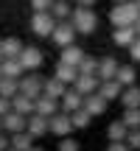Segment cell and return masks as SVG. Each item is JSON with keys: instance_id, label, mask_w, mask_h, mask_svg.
Instances as JSON below:
<instances>
[{"instance_id": "cell-35", "label": "cell", "mask_w": 140, "mask_h": 151, "mask_svg": "<svg viewBox=\"0 0 140 151\" xmlns=\"http://www.w3.org/2000/svg\"><path fill=\"white\" fill-rule=\"evenodd\" d=\"M129 56H132V62H140V37L129 45Z\"/></svg>"}, {"instance_id": "cell-31", "label": "cell", "mask_w": 140, "mask_h": 151, "mask_svg": "<svg viewBox=\"0 0 140 151\" xmlns=\"http://www.w3.org/2000/svg\"><path fill=\"white\" fill-rule=\"evenodd\" d=\"M79 73H95L98 76V62L92 59V56H84L81 65H79Z\"/></svg>"}, {"instance_id": "cell-41", "label": "cell", "mask_w": 140, "mask_h": 151, "mask_svg": "<svg viewBox=\"0 0 140 151\" xmlns=\"http://www.w3.org/2000/svg\"><path fill=\"white\" fill-rule=\"evenodd\" d=\"M6 59V53H3V39H0V62Z\"/></svg>"}, {"instance_id": "cell-43", "label": "cell", "mask_w": 140, "mask_h": 151, "mask_svg": "<svg viewBox=\"0 0 140 151\" xmlns=\"http://www.w3.org/2000/svg\"><path fill=\"white\" fill-rule=\"evenodd\" d=\"M28 151H42V148H39V146H34V148H28Z\"/></svg>"}, {"instance_id": "cell-8", "label": "cell", "mask_w": 140, "mask_h": 151, "mask_svg": "<svg viewBox=\"0 0 140 151\" xmlns=\"http://www.w3.org/2000/svg\"><path fill=\"white\" fill-rule=\"evenodd\" d=\"M73 87L81 95H92V92H98V87H101V78H98L95 73H79V78H76Z\"/></svg>"}, {"instance_id": "cell-27", "label": "cell", "mask_w": 140, "mask_h": 151, "mask_svg": "<svg viewBox=\"0 0 140 151\" xmlns=\"http://www.w3.org/2000/svg\"><path fill=\"white\" fill-rule=\"evenodd\" d=\"M115 78L121 81L123 87H132V84H137V73H135V65H121V70Z\"/></svg>"}, {"instance_id": "cell-12", "label": "cell", "mask_w": 140, "mask_h": 151, "mask_svg": "<svg viewBox=\"0 0 140 151\" xmlns=\"http://www.w3.org/2000/svg\"><path fill=\"white\" fill-rule=\"evenodd\" d=\"M59 109H62V101H59V98H51V95H45V92L37 98V112L45 115V118H53Z\"/></svg>"}, {"instance_id": "cell-26", "label": "cell", "mask_w": 140, "mask_h": 151, "mask_svg": "<svg viewBox=\"0 0 140 151\" xmlns=\"http://www.w3.org/2000/svg\"><path fill=\"white\" fill-rule=\"evenodd\" d=\"M22 48H25V45H22L17 37H9V39H3V53H6V59H17V56L22 53Z\"/></svg>"}, {"instance_id": "cell-19", "label": "cell", "mask_w": 140, "mask_h": 151, "mask_svg": "<svg viewBox=\"0 0 140 151\" xmlns=\"http://www.w3.org/2000/svg\"><path fill=\"white\" fill-rule=\"evenodd\" d=\"M129 126L123 123V118L121 120H112V123H109V129H107V137H109V143H118V140H126V137H129Z\"/></svg>"}, {"instance_id": "cell-24", "label": "cell", "mask_w": 140, "mask_h": 151, "mask_svg": "<svg viewBox=\"0 0 140 151\" xmlns=\"http://www.w3.org/2000/svg\"><path fill=\"white\" fill-rule=\"evenodd\" d=\"M3 76H11V78H22L25 76V65L17 59H3Z\"/></svg>"}, {"instance_id": "cell-13", "label": "cell", "mask_w": 140, "mask_h": 151, "mask_svg": "<svg viewBox=\"0 0 140 151\" xmlns=\"http://www.w3.org/2000/svg\"><path fill=\"white\" fill-rule=\"evenodd\" d=\"M135 39H137L135 25H121V28H115V34H112V42L118 45V48H129Z\"/></svg>"}, {"instance_id": "cell-46", "label": "cell", "mask_w": 140, "mask_h": 151, "mask_svg": "<svg viewBox=\"0 0 140 151\" xmlns=\"http://www.w3.org/2000/svg\"><path fill=\"white\" fill-rule=\"evenodd\" d=\"M6 151H17V148H11V146H9V148H6Z\"/></svg>"}, {"instance_id": "cell-42", "label": "cell", "mask_w": 140, "mask_h": 151, "mask_svg": "<svg viewBox=\"0 0 140 151\" xmlns=\"http://www.w3.org/2000/svg\"><path fill=\"white\" fill-rule=\"evenodd\" d=\"M0 132H6V123H3V115H0Z\"/></svg>"}, {"instance_id": "cell-17", "label": "cell", "mask_w": 140, "mask_h": 151, "mask_svg": "<svg viewBox=\"0 0 140 151\" xmlns=\"http://www.w3.org/2000/svg\"><path fill=\"white\" fill-rule=\"evenodd\" d=\"M67 92V84L59 78V76H51V78H45V95H51V98H59L62 101V95Z\"/></svg>"}, {"instance_id": "cell-7", "label": "cell", "mask_w": 140, "mask_h": 151, "mask_svg": "<svg viewBox=\"0 0 140 151\" xmlns=\"http://www.w3.org/2000/svg\"><path fill=\"white\" fill-rule=\"evenodd\" d=\"M20 62L25 65V70H39V67H42V62H45V56H42V50H39V48L25 45V48H22V53H20Z\"/></svg>"}, {"instance_id": "cell-33", "label": "cell", "mask_w": 140, "mask_h": 151, "mask_svg": "<svg viewBox=\"0 0 140 151\" xmlns=\"http://www.w3.org/2000/svg\"><path fill=\"white\" fill-rule=\"evenodd\" d=\"M126 143H129L132 151H140V129H132L129 137H126Z\"/></svg>"}, {"instance_id": "cell-5", "label": "cell", "mask_w": 140, "mask_h": 151, "mask_svg": "<svg viewBox=\"0 0 140 151\" xmlns=\"http://www.w3.org/2000/svg\"><path fill=\"white\" fill-rule=\"evenodd\" d=\"M20 92H25L31 98H39L45 92V78L37 70H25V76L20 78Z\"/></svg>"}, {"instance_id": "cell-37", "label": "cell", "mask_w": 140, "mask_h": 151, "mask_svg": "<svg viewBox=\"0 0 140 151\" xmlns=\"http://www.w3.org/2000/svg\"><path fill=\"white\" fill-rule=\"evenodd\" d=\"M107 151H132V148H129V143H126V140H118V143H109Z\"/></svg>"}, {"instance_id": "cell-20", "label": "cell", "mask_w": 140, "mask_h": 151, "mask_svg": "<svg viewBox=\"0 0 140 151\" xmlns=\"http://www.w3.org/2000/svg\"><path fill=\"white\" fill-rule=\"evenodd\" d=\"M98 92H101L107 101H115V98H121V92H123V84H121L118 78H109V81H101V87H98Z\"/></svg>"}, {"instance_id": "cell-6", "label": "cell", "mask_w": 140, "mask_h": 151, "mask_svg": "<svg viewBox=\"0 0 140 151\" xmlns=\"http://www.w3.org/2000/svg\"><path fill=\"white\" fill-rule=\"evenodd\" d=\"M76 126H73V115L70 112H65V109H59V112L51 118V132H53L56 137H65V134H70Z\"/></svg>"}, {"instance_id": "cell-11", "label": "cell", "mask_w": 140, "mask_h": 151, "mask_svg": "<svg viewBox=\"0 0 140 151\" xmlns=\"http://www.w3.org/2000/svg\"><path fill=\"white\" fill-rule=\"evenodd\" d=\"M109 106V101L101 95V92H92V95H84V109L92 115V118H98V115H104Z\"/></svg>"}, {"instance_id": "cell-45", "label": "cell", "mask_w": 140, "mask_h": 151, "mask_svg": "<svg viewBox=\"0 0 140 151\" xmlns=\"http://www.w3.org/2000/svg\"><path fill=\"white\" fill-rule=\"evenodd\" d=\"M112 3H126V0H112Z\"/></svg>"}, {"instance_id": "cell-10", "label": "cell", "mask_w": 140, "mask_h": 151, "mask_svg": "<svg viewBox=\"0 0 140 151\" xmlns=\"http://www.w3.org/2000/svg\"><path fill=\"white\" fill-rule=\"evenodd\" d=\"M3 123H6V132L14 134V132H25L28 129V115H20L17 109H11L9 115H3Z\"/></svg>"}, {"instance_id": "cell-23", "label": "cell", "mask_w": 140, "mask_h": 151, "mask_svg": "<svg viewBox=\"0 0 140 151\" xmlns=\"http://www.w3.org/2000/svg\"><path fill=\"white\" fill-rule=\"evenodd\" d=\"M121 104H123V109H129V106H140V87H137V84L123 87V92H121Z\"/></svg>"}, {"instance_id": "cell-29", "label": "cell", "mask_w": 140, "mask_h": 151, "mask_svg": "<svg viewBox=\"0 0 140 151\" xmlns=\"http://www.w3.org/2000/svg\"><path fill=\"white\" fill-rule=\"evenodd\" d=\"M123 123L129 126V129H140V106L123 109Z\"/></svg>"}, {"instance_id": "cell-16", "label": "cell", "mask_w": 140, "mask_h": 151, "mask_svg": "<svg viewBox=\"0 0 140 151\" xmlns=\"http://www.w3.org/2000/svg\"><path fill=\"white\" fill-rule=\"evenodd\" d=\"M121 70V65L112 59V56H104V59H98V78L101 81H109V78H115Z\"/></svg>"}, {"instance_id": "cell-44", "label": "cell", "mask_w": 140, "mask_h": 151, "mask_svg": "<svg viewBox=\"0 0 140 151\" xmlns=\"http://www.w3.org/2000/svg\"><path fill=\"white\" fill-rule=\"evenodd\" d=\"M0 78H3V62H0Z\"/></svg>"}, {"instance_id": "cell-14", "label": "cell", "mask_w": 140, "mask_h": 151, "mask_svg": "<svg viewBox=\"0 0 140 151\" xmlns=\"http://www.w3.org/2000/svg\"><path fill=\"white\" fill-rule=\"evenodd\" d=\"M81 106H84V95L70 84V90L62 95V109H65V112H76V109H81Z\"/></svg>"}, {"instance_id": "cell-40", "label": "cell", "mask_w": 140, "mask_h": 151, "mask_svg": "<svg viewBox=\"0 0 140 151\" xmlns=\"http://www.w3.org/2000/svg\"><path fill=\"white\" fill-rule=\"evenodd\" d=\"M135 31H137V37H140V17L135 20Z\"/></svg>"}, {"instance_id": "cell-32", "label": "cell", "mask_w": 140, "mask_h": 151, "mask_svg": "<svg viewBox=\"0 0 140 151\" xmlns=\"http://www.w3.org/2000/svg\"><path fill=\"white\" fill-rule=\"evenodd\" d=\"M59 151H79V140H73L70 134H65L59 140Z\"/></svg>"}, {"instance_id": "cell-28", "label": "cell", "mask_w": 140, "mask_h": 151, "mask_svg": "<svg viewBox=\"0 0 140 151\" xmlns=\"http://www.w3.org/2000/svg\"><path fill=\"white\" fill-rule=\"evenodd\" d=\"M51 14H53L56 20H70V17H73V9H70L67 0H56L53 9H51Z\"/></svg>"}, {"instance_id": "cell-15", "label": "cell", "mask_w": 140, "mask_h": 151, "mask_svg": "<svg viewBox=\"0 0 140 151\" xmlns=\"http://www.w3.org/2000/svg\"><path fill=\"white\" fill-rule=\"evenodd\" d=\"M11 104H14V109L20 115H34V112H37V98L25 95V92H17V95L11 98Z\"/></svg>"}, {"instance_id": "cell-1", "label": "cell", "mask_w": 140, "mask_h": 151, "mask_svg": "<svg viewBox=\"0 0 140 151\" xmlns=\"http://www.w3.org/2000/svg\"><path fill=\"white\" fill-rule=\"evenodd\" d=\"M140 17V9L135 0H126V3H115L112 9H109V22H112L115 28L121 25H135V20Z\"/></svg>"}, {"instance_id": "cell-38", "label": "cell", "mask_w": 140, "mask_h": 151, "mask_svg": "<svg viewBox=\"0 0 140 151\" xmlns=\"http://www.w3.org/2000/svg\"><path fill=\"white\" fill-rule=\"evenodd\" d=\"M6 134H9V132H0V151H6L11 146V137H6Z\"/></svg>"}, {"instance_id": "cell-39", "label": "cell", "mask_w": 140, "mask_h": 151, "mask_svg": "<svg viewBox=\"0 0 140 151\" xmlns=\"http://www.w3.org/2000/svg\"><path fill=\"white\" fill-rule=\"evenodd\" d=\"M76 6H95V0H76Z\"/></svg>"}, {"instance_id": "cell-22", "label": "cell", "mask_w": 140, "mask_h": 151, "mask_svg": "<svg viewBox=\"0 0 140 151\" xmlns=\"http://www.w3.org/2000/svg\"><path fill=\"white\" fill-rule=\"evenodd\" d=\"M84 56H87V53H84V50H81L76 42H73V45H65V48H62V62H67V65H76V67H79Z\"/></svg>"}, {"instance_id": "cell-30", "label": "cell", "mask_w": 140, "mask_h": 151, "mask_svg": "<svg viewBox=\"0 0 140 151\" xmlns=\"http://www.w3.org/2000/svg\"><path fill=\"white\" fill-rule=\"evenodd\" d=\"M70 115H73V126H76V129H87V126H90V120H92V115L87 112L84 106L76 109V112H70Z\"/></svg>"}, {"instance_id": "cell-34", "label": "cell", "mask_w": 140, "mask_h": 151, "mask_svg": "<svg viewBox=\"0 0 140 151\" xmlns=\"http://www.w3.org/2000/svg\"><path fill=\"white\" fill-rule=\"evenodd\" d=\"M53 3H56V0H31L34 11H51V9H53Z\"/></svg>"}, {"instance_id": "cell-9", "label": "cell", "mask_w": 140, "mask_h": 151, "mask_svg": "<svg viewBox=\"0 0 140 151\" xmlns=\"http://www.w3.org/2000/svg\"><path fill=\"white\" fill-rule=\"evenodd\" d=\"M28 132H31L34 137H45L51 132V118H45V115H39V112H34V115H28Z\"/></svg>"}, {"instance_id": "cell-3", "label": "cell", "mask_w": 140, "mask_h": 151, "mask_svg": "<svg viewBox=\"0 0 140 151\" xmlns=\"http://www.w3.org/2000/svg\"><path fill=\"white\" fill-rule=\"evenodd\" d=\"M56 22H59V20H56L51 11H34L31 20H28V28H31L37 37H51L53 28H56Z\"/></svg>"}, {"instance_id": "cell-18", "label": "cell", "mask_w": 140, "mask_h": 151, "mask_svg": "<svg viewBox=\"0 0 140 151\" xmlns=\"http://www.w3.org/2000/svg\"><path fill=\"white\" fill-rule=\"evenodd\" d=\"M53 76H59L65 84H76V78H79V67H76V65H67V62L59 59V65H56Z\"/></svg>"}, {"instance_id": "cell-2", "label": "cell", "mask_w": 140, "mask_h": 151, "mask_svg": "<svg viewBox=\"0 0 140 151\" xmlns=\"http://www.w3.org/2000/svg\"><path fill=\"white\" fill-rule=\"evenodd\" d=\"M70 22L76 25V31H79V34H92L98 28V14L92 11V6H76Z\"/></svg>"}, {"instance_id": "cell-21", "label": "cell", "mask_w": 140, "mask_h": 151, "mask_svg": "<svg viewBox=\"0 0 140 151\" xmlns=\"http://www.w3.org/2000/svg\"><path fill=\"white\" fill-rule=\"evenodd\" d=\"M34 140L37 137L31 134V132H14L11 134V148H17V151H28V148H34Z\"/></svg>"}, {"instance_id": "cell-47", "label": "cell", "mask_w": 140, "mask_h": 151, "mask_svg": "<svg viewBox=\"0 0 140 151\" xmlns=\"http://www.w3.org/2000/svg\"><path fill=\"white\" fill-rule=\"evenodd\" d=\"M135 3H137V9H140V0H135Z\"/></svg>"}, {"instance_id": "cell-4", "label": "cell", "mask_w": 140, "mask_h": 151, "mask_svg": "<svg viewBox=\"0 0 140 151\" xmlns=\"http://www.w3.org/2000/svg\"><path fill=\"white\" fill-rule=\"evenodd\" d=\"M76 25L70 20H59L56 22V28H53V34H51V42L53 45H59V48H65V45H73L76 42Z\"/></svg>"}, {"instance_id": "cell-25", "label": "cell", "mask_w": 140, "mask_h": 151, "mask_svg": "<svg viewBox=\"0 0 140 151\" xmlns=\"http://www.w3.org/2000/svg\"><path fill=\"white\" fill-rule=\"evenodd\" d=\"M17 92H20V78L3 76V78H0V95H6V98H14Z\"/></svg>"}, {"instance_id": "cell-36", "label": "cell", "mask_w": 140, "mask_h": 151, "mask_svg": "<svg viewBox=\"0 0 140 151\" xmlns=\"http://www.w3.org/2000/svg\"><path fill=\"white\" fill-rule=\"evenodd\" d=\"M11 109H14V104H11V98H6V95H0V115H9Z\"/></svg>"}]
</instances>
